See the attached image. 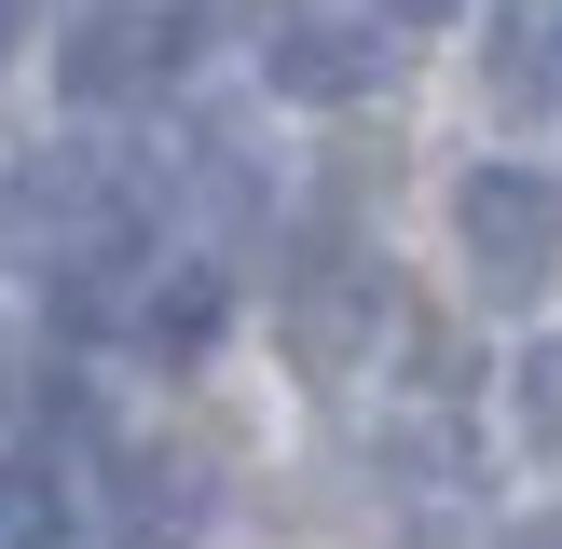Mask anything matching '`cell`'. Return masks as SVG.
<instances>
[{
	"label": "cell",
	"instance_id": "3957f363",
	"mask_svg": "<svg viewBox=\"0 0 562 549\" xmlns=\"http://www.w3.org/2000/svg\"><path fill=\"white\" fill-rule=\"evenodd\" d=\"M384 55H398V42H384V27H357L344 0H274V14H261V82H274V97L357 110V97L384 82Z\"/></svg>",
	"mask_w": 562,
	"mask_h": 549
},
{
	"label": "cell",
	"instance_id": "4fadbf2b",
	"mask_svg": "<svg viewBox=\"0 0 562 549\" xmlns=\"http://www.w3.org/2000/svg\"><path fill=\"white\" fill-rule=\"evenodd\" d=\"M0 220H14V192H0Z\"/></svg>",
	"mask_w": 562,
	"mask_h": 549
},
{
	"label": "cell",
	"instance_id": "277c9868",
	"mask_svg": "<svg viewBox=\"0 0 562 549\" xmlns=\"http://www.w3.org/2000/svg\"><path fill=\"white\" fill-rule=\"evenodd\" d=\"M165 69H179V14H137V0H97V14H69V42H55V97H82V110L165 97Z\"/></svg>",
	"mask_w": 562,
	"mask_h": 549
},
{
	"label": "cell",
	"instance_id": "8992f818",
	"mask_svg": "<svg viewBox=\"0 0 562 549\" xmlns=\"http://www.w3.org/2000/svg\"><path fill=\"white\" fill-rule=\"evenodd\" d=\"M192 522H206V481L179 453H124V549H192Z\"/></svg>",
	"mask_w": 562,
	"mask_h": 549
},
{
	"label": "cell",
	"instance_id": "7a4b0ae2",
	"mask_svg": "<svg viewBox=\"0 0 562 549\" xmlns=\"http://www.w3.org/2000/svg\"><path fill=\"white\" fill-rule=\"evenodd\" d=\"M384 316H398V289H384V261H357V247H316V261L274 289V329H289L302 371H357V357L384 344Z\"/></svg>",
	"mask_w": 562,
	"mask_h": 549
},
{
	"label": "cell",
	"instance_id": "9c48e42d",
	"mask_svg": "<svg viewBox=\"0 0 562 549\" xmlns=\"http://www.w3.org/2000/svg\"><path fill=\"white\" fill-rule=\"evenodd\" d=\"M0 549H55V481L0 467Z\"/></svg>",
	"mask_w": 562,
	"mask_h": 549
},
{
	"label": "cell",
	"instance_id": "30bf717a",
	"mask_svg": "<svg viewBox=\"0 0 562 549\" xmlns=\"http://www.w3.org/2000/svg\"><path fill=\"white\" fill-rule=\"evenodd\" d=\"M371 14H384V27H453L467 0H371Z\"/></svg>",
	"mask_w": 562,
	"mask_h": 549
},
{
	"label": "cell",
	"instance_id": "5b68a950",
	"mask_svg": "<svg viewBox=\"0 0 562 549\" xmlns=\"http://www.w3.org/2000/svg\"><path fill=\"white\" fill-rule=\"evenodd\" d=\"M481 97L508 110V124H549V110H562V0H494Z\"/></svg>",
	"mask_w": 562,
	"mask_h": 549
},
{
	"label": "cell",
	"instance_id": "7c38bea8",
	"mask_svg": "<svg viewBox=\"0 0 562 549\" xmlns=\"http://www.w3.org/2000/svg\"><path fill=\"white\" fill-rule=\"evenodd\" d=\"M14 27H27V0H0V42H14Z\"/></svg>",
	"mask_w": 562,
	"mask_h": 549
},
{
	"label": "cell",
	"instance_id": "52a82bcc",
	"mask_svg": "<svg viewBox=\"0 0 562 549\" xmlns=\"http://www.w3.org/2000/svg\"><path fill=\"white\" fill-rule=\"evenodd\" d=\"M137 329H151V344H179V357H192V344H206V329H220V274H206V261H179V274H165L151 302H137Z\"/></svg>",
	"mask_w": 562,
	"mask_h": 549
},
{
	"label": "cell",
	"instance_id": "ba28073f",
	"mask_svg": "<svg viewBox=\"0 0 562 549\" xmlns=\"http://www.w3.org/2000/svg\"><path fill=\"white\" fill-rule=\"evenodd\" d=\"M508 412H521V439H536V453L562 467V344H536V357L508 371Z\"/></svg>",
	"mask_w": 562,
	"mask_h": 549
},
{
	"label": "cell",
	"instance_id": "6da1fadb",
	"mask_svg": "<svg viewBox=\"0 0 562 549\" xmlns=\"http://www.w3.org/2000/svg\"><path fill=\"white\" fill-rule=\"evenodd\" d=\"M453 234H467L481 302H536L549 274H562V179H536V165H467Z\"/></svg>",
	"mask_w": 562,
	"mask_h": 549
},
{
	"label": "cell",
	"instance_id": "8fae6325",
	"mask_svg": "<svg viewBox=\"0 0 562 549\" xmlns=\"http://www.w3.org/2000/svg\"><path fill=\"white\" fill-rule=\"evenodd\" d=\"M508 549H562V522H536V536H508Z\"/></svg>",
	"mask_w": 562,
	"mask_h": 549
}]
</instances>
